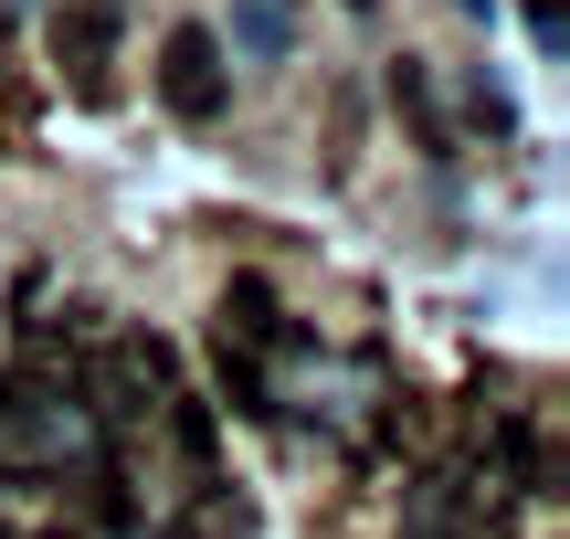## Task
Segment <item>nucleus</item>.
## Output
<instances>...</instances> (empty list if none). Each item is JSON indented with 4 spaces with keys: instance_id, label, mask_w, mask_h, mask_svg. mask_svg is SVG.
<instances>
[{
    "instance_id": "7ed1b4c3",
    "label": "nucleus",
    "mask_w": 570,
    "mask_h": 539,
    "mask_svg": "<svg viewBox=\"0 0 570 539\" xmlns=\"http://www.w3.org/2000/svg\"><path fill=\"white\" fill-rule=\"evenodd\" d=\"M53 63L75 75V96H106V63H117V0H63L53 11Z\"/></svg>"
},
{
    "instance_id": "9d476101",
    "label": "nucleus",
    "mask_w": 570,
    "mask_h": 539,
    "mask_svg": "<svg viewBox=\"0 0 570 539\" xmlns=\"http://www.w3.org/2000/svg\"><path fill=\"white\" fill-rule=\"evenodd\" d=\"M529 32H539V53H560V42H570V11H560V0H539V11H529Z\"/></svg>"
},
{
    "instance_id": "0eeeda50",
    "label": "nucleus",
    "mask_w": 570,
    "mask_h": 539,
    "mask_svg": "<svg viewBox=\"0 0 570 539\" xmlns=\"http://www.w3.org/2000/svg\"><path fill=\"white\" fill-rule=\"evenodd\" d=\"M169 539H244V498H202V508H190V519L169 529Z\"/></svg>"
},
{
    "instance_id": "6e6552de",
    "label": "nucleus",
    "mask_w": 570,
    "mask_h": 539,
    "mask_svg": "<svg viewBox=\"0 0 570 539\" xmlns=\"http://www.w3.org/2000/svg\"><path fill=\"white\" fill-rule=\"evenodd\" d=\"M223 392H233V413H275L265 371H254V360H233V350H223Z\"/></svg>"
},
{
    "instance_id": "1a4fd4ad",
    "label": "nucleus",
    "mask_w": 570,
    "mask_h": 539,
    "mask_svg": "<svg viewBox=\"0 0 570 539\" xmlns=\"http://www.w3.org/2000/svg\"><path fill=\"white\" fill-rule=\"evenodd\" d=\"M169 434H180V455H212V413H202V402H180V413H169Z\"/></svg>"
},
{
    "instance_id": "39448f33",
    "label": "nucleus",
    "mask_w": 570,
    "mask_h": 539,
    "mask_svg": "<svg viewBox=\"0 0 570 539\" xmlns=\"http://www.w3.org/2000/svg\"><path fill=\"white\" fill-rule=\"evenodd\" d=\"M223 339H244V350H306V339L275 317V296L254 286V275H233V296H223Z\"/></svg>"
},
{
    "instance_id": "9b49d317",
    "label": "nucleus",
    "mask_w": 570,
    "mask_h": 539,
    "mask_svg": "<svg viewBox=\"0 0 570 539\" xmlns=\"http://www.w3.org/2000/svg\"><path fill=\"white\" fill-rule=\"evenodd\" d=\"M348 11H381V0H348Z\"/></svg>"
},
{
    "instance_id": "20e7f679",
    "label": "nucleus",
    "mask_w": 570,
    "mask_h": 539,
    "mask_svg": "<svg viewBox=\"0 0 570 539\" xmlns=\"http://www.w3.org/2000/svg\"><path fill=\"white\" fill-rule=\"evenodd\" d=\"M233 53L244 63H285L296 53V0H233Z\"/></svg>"
},
{
    "instance_id": "423d86ee",
    "label": "nucleus",
    "mask_w": 570,
    "mask_h": 539,
    "mask_svg": "<svg viewBox=\"0 0 570 539\" xmlns=\"http://www.w3.org/2000/svg\"><path fill=\"white\" fill-rule=\"evenodd\" d=\"M391 96H402V117L423 127V148H444V106H433V85H423V63H391Z\"/></svg>"
},
{
    "instance_id": "f03ea898",
    "label": "nucleus",
    "mask_w": 570,
    "mask_h": 539,
    "mask_svg": "<svg viewBox=\"0 0 570 539\" xmlns=\"http://www.w3.org/2000/svg\"><path fill=\"white\" fill-rule=\"evenodd\" d=\"M159 392H169V350L159 339H117V350L96 360V413L106 423H148Z\"/></svg>"
},
{
    "instance_id": "f257e3e1",
    "label": "nucleus",
    "mask_w": 570,
    "mask_h": 539,
    "mask_svg": "<svg viewBox=\"0 0 570 539\" xmlns=\"http://www.w3.org/2000/svg\"><path fill=\"white\" fill-rule=\"evenodd\" d=\"M159 96H169V117H180V127H212V117H223L233 63H223V32H212V21H180V32L159 42Z\"/></svg>"
}]
</instances>
